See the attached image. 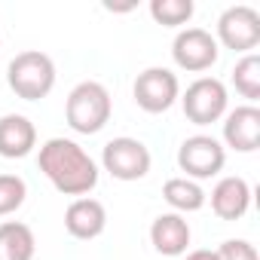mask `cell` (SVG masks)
Segmentation results:
<instances>
[{
	"instance_id": "4",
	"label": "cell",
	"mask_w": 260,
	"mask_h": 260,
	"mask_svg": "<svg viewBox=\"0 0 260 260\" xmlns=\"http://www.w3.org/2000/svg\"><path fill=\"white\" fill-rule=\"evenodd\" d=\"M226 104H230V95H226V86L217 77H199L181 95L184 116L193 125H211V122L223 119L226 116Z\"/></svg>"
},
{
	"instance_id": "5",
	"label": "cell",
	"mask_w": 260,
	"mask_h": 260,
	"mask_svg": "<svg viewBox=\"0 0 260 260\" xmlns=\"http://www.w3.org/2000/svg\"><path fill=\"white\" fill-rule=\"evenodd\" d=\"M150 162H153V156H150L147 144L138 138L122 135V138L107 141L101 150V166L116 181H141L150 172Z\"/></svg>"
},
{
	"instance_id": "21",
	"label": "cell",
	"mask_w": 260,
	"mask_h": 260,
	"mask_svg": "<svg viewBox=\"0 0 260 260\" xmlns=\"http://www.w3.org/2000/svg\"><path fill=\"white\" fill-rule=\"evenodd\" d=\"M187 260H217V251H208V248H199V251H190Z\"/></svg>"
},
{
	"instance_id": "20",
	"label": "cell",
	"mask_w": 260,
	"mask_h": 260,
	"mask_svg": "<svg viewBox=\"0 0 260 260\" xmlns=\"http://www.w3.org/2000/svg\"><path fill=\"white\" fill-rule=\"evenodd\" d=\"M217 260H260V257L248 239H226L217 248Z\"/></svg>"
},
{
	"instance_id": "13",
	"label": "cell",
	"mask_w": 260,
	"mask_h": 260,
	"mask_svg": "<svg viewBox=\"0 0 260 260\" xmlns=\"http://www.w3.org/2000/svg\"><path fill=\"white\" fill-rule=\"evenodd\" d=\"M193 233H190V223L184 220V214H175V211H166L159 214L153 223H150V245L166 254V257H181L187 254V245H190Z\"/></svg>"
},
{
	"instance_id": "15",
	"label": "cell",
	"mask_w": 260,
	"mask_h": 260,
	"mask_svg": "<svg viewBox=\"0 0 260 260\" xmlns=\"http://www.w3.org/2000/svg\"><path fill=\"white\" fill-rule=\"evenodd\" d=\"M37 239L34 230L22 220H4L0 223V260H34Z\"/></svg>"
},
{
	"instance_id": "19",
	"label": "cell",
	"mask_w": 260,
	"mask_h": 260,
	"mask_svg": "<svg viewBox=\"0 0 260 260\" xmlns=\"http://www.w3.org/2000/svg\"><path fill=\"white\" fill-rule=\"evenodd\" d=\"M28 184L19 175H0V217H7L25 205Z\"/></svg>"
},
{
	"instance_id": "14",
	"label": "cell",
	"mask_w": 260,
	"mask_h": 260,
	"mask_svg": "<svg viewBox=\"0 0 260 260\" xmlns=\"http://www.w3.org/2000/svg\"><path fill=\"white\" fill-rule=\"evenodd\" d=\"M37 147V128L22 113L0 116V156L4 159H22Z\"/></svg>"
},
{
	"instance_id": "10",
	"label": "cell",
	"mask_w": 260,
	"mask_h": 260,
	"mask_svg": "<svg viewBox=\"0 0 260 260\" xmlns=\"http://www.w3.org/2000/svg\"><path fill=\"white\" fill-rule=\"evenodd\" d=\"M223 144L236 153H254L260 147V110L254 104H242L226 110L223 116Z\"/></svg>"
},
{
	"instance_id": "8",
	"label": "cell",
	"mask_w": 260,
	"mask_h": 260,
	"mask_svg": "<svg viewBox=\"0 0 260 260\" xmlns=\"http://www.w3.org/2000/svg\"><path fill=\"white\" fill-rule=\"evenodd\" d=\"M217 55H220V46L211 37V31H205V28H184V31H178V37L172 43L175 64L190 74L208 71L217 61Z\"/></svg>"
},
{
	"instance_id": "1",
	"label": "cell",
	"mask_w": 260,
	"mask_h": 260,
	"mask_svg": "<svg viewBox=\"0 0 260 260\" xmlns=\"http://www.w3.org/2000/svg\"><path fill=\"white\" fill-rule=\"evenodd\" d=\"M40 172L49 184L64 196H86L98 187V166L95 159L71 138H49L37 156Z\"/></svg>"
},
{
	"instance_id": "2",
	"label": "cell",
	"mask_w": 260,
	"mask_h": 260,
	"mask_svg": "<svg viewBox=\"0 0 260 260\" xmlns=\"http://www.w3.org/2000/svg\"><path fill=\"white\" fill-rule=\"evenodd\" d=\"M110 113H113L110 92L95 80L77 83L64 101V119L77 135H98L110 122Z\"/></svg>"
},
{
	"instance_id": "7",
	"label": "cell",
	"mask_w": 260,
	"mask_h": 260,
	"mask_svg": "<svg viewBox=\"0 0 260 260\" xmlns=\"http://www.w3.org/2000/svg\"><path fill=\"white\" fill-rule=\"evenodd\" d=\"M132 95L144 113H166L181 98V83L169 68H147L138 74Z\"/></svg>"
},
{
	"instance_id": "12",
	"label": "cell",
	"mask_w": 260,
	"mask_h": 260,
	"mask_svg": "<svg viewBox=\"0 0 260 260\" xmlns=\"http://www.w3.org/2000/svg\"><path fill=\"white\" fill-rule=\"evenodd\" d=\"M251 208V184L239 175L220 178L211 190V211L220 220H239Z\"/></svg>"
},
{
	"instance_id": "6",
	"label": "cell",
	"mask_w": 260,
	"mask_h": 260,
	"mask_svg": "<svg viewBox=\"0 0 260 260\" xmlns=\"http://www.w3.org/2000/svg\"><path fill=\"white\" fill-rule=\"evenodd\" d=\"M223 166H226V150L211 135H190L178 147V169L187 172L184 178H190V181L214 178L223 172Z\"/></svg>"
},
{
	"instance_id": "9",
	"label": "cell",
	"mask_w": 260,
	"mask_h": 260,
	"mask_svg": "<svg viewBox=\"0 0 260 260\" xmlns=\"http://www.w3.org/2000/svg\"><path fill=\"white\" fill-rule=\"evenodd\" d=\"M217 43L233 52H251L260 43V13L251 7H230L217 19Z\"/></svg>"
},
{
	"instance_id": "18",
	"label": "cell",
	"mask_w": 260,
	"mask_h": 260,
	"mask_svg": "<svg viewBox=\"0 0 260 260\" xmlns=\"http://www.w3.org/2000/svg\"><path fill=\"white\" fill-rule=\"evenodd\" d=\"M196 7L193 0H153L150 4V16L156 25H166V28H181L193 19Z\"/></svg>"
},
{
	"instance_id": "17",
	"label": "cell",
	"mask_w": 260,
	"mask_h": 260,
	"mask_svg": "<svg viewBox=\"0 0 260 260\" xmlns=\"http://www.w3.org/2000/svg\"><path fill=\"white\" fill-rule=\"evenodd\" d=\"M233 86L242 98H248V104H254L260 98V55L248 52L236 61L233 68Z\"/></svg>"
},
{
	"instance_id": "11",
	"label": "cell",
	"mask_w": 260,
	"mask_h": 260,
	"mask_svg": "<svg viewBox=\"0 0 260 260\" xmlns=\"http://www.w3.org/2000/svg\"><path fill=\"white\" fill-rule=\"evenodd\" d=\"M107 226V208L92 199V196H80L68 205L64 211V230L80 239V242H89V239H98Z\"/></svg>"
},
{
	"instance_id": "16",
	"label": "cell",
	"mask_w": 260,
	"mask_h": 260,
	"mask_svg": "<svg viewBox=\"0 0 260 260\" xmlns=\"http://www.w3.org/2000/svg\"><path fill=\"white\" fill-rule=\"evenodd\" d=\"M162 199L172 205L175 214H193L205 205V190L199 181H190V178H169L166 187H162Z\"/></svg>"
},
{
	"instance_id": "3",
	"label": "cell",
	"mask_w": 260,
	"mask_h": 260,
	"mask_svg": "<svg viewBox=\"0 0 260 260\" xmlns=\"http://www.w3.org/2000/svg\"><path fill=\"white\" fill-rule=\"evenodd\" d=\"M7 83L22 101H40L55 86V61L40 49H25L10 61Z\"/></svg>"
}]
</instances>
